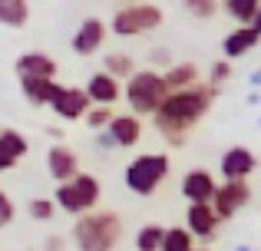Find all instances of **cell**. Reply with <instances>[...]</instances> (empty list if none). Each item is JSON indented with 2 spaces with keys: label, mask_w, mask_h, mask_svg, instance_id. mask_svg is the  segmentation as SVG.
I'll return each mask as SVG.
<instances>
[{
  "label": "cell",
  "mask_w": 261,
  "mask_h": 251,
  "mask_svg": "<svg viewBox=\"0 0 261 251\" xmlns=\"http://www.w3.org/2000/svg\"><path fill=\"white\" fill-rule=\"evenodd\" d=\"M215 96H218V90H212L208 83H195L192 90L169 93L166 103L159 106V113L152 116L155 132H159L169 146L182 149L185 142L192 139V132L198 129V123L208 116Z\"/></svg>",
  "instance_id": "1"
},
{
  "label": "cell",
  "mask_w": 261,
  "mask_h": 251,
  "mask_svg": "<svg viewBox=\"0 0 261 251\" xmlns=\"http://www.w3.org/2000/svg\"><path fill=\"white\" fill-rule=\"evenodd\" d=\"M126 232V221L113 208H96V212L83 215L73 221L70 245L76 251H116Z\"/></svg>",
  "instance_id": "2"
},
{
  "label": "cell",
  "mask_w": 261,
  "mask_h": 251,
  "mask_svg": "<svg viewBox=\"0 0 261 251\" xmlns=\"http://www.w3.org/2000/svg\"><path fill=\"white\" fill-rule=\"evenodd\" d=\"M172 172V159L166 152H142L136 155L133 162H126V172H122V182L133 195L139 199H149L162 188V182Z\"/></svg>",
  "instance_id": "3"
},
{
  "label": "cell",
  "mask_w": 261,
  "mask_h": 251,
  "mask_svg": "<svg viewBox=\"0 0 261 251\" xmlns=\"http://www.w3.org/2000/svg\"><path fill=\"white\" fill-rule=\"evenodd\" d=\"M122 96H126L129 113L142 119V116H155L159 113L169 90H166V79H162L159 70H136L133 79L122 83Z\"/></svg>",
  "instance_id": "4"
},
{
  "label": "cell",
  "mask_w": 261,
  "mask_h": 251,
  "mask_svg": "<svg viewBox=\"0 0 261 251\" xmlns=\"http://www.w3.org/2000/svg\"><path fill=\"white\" fill-rule=\"evenodd\" d=\"M166 23V10L159 4H122L119 10L113 13L109 20V33L122 40H136V37H146V33H155L159 26Z\"/></svg>",
  "instance_id": "5"
},
{
  "label": "cell",
  "mask_w": 261,
  "mask_h": 251,
  "mask_svg": "<svg viewBox=\"0 0 261 251\" xmlns=\"http://www.w3.org/2000/svg\"><path fill=\"white\" fill-rule=\"evenodd\" d=\"M99 195H102V182L96 179V175H89V172H80L73 182L57 185L53 205H57V212H66V215H73V218H83V215L99 208Z\"/></svg>",
  "instance_id": "6"
},
{
  "label": "cell",
  "mask_w": 261,
  "mask_h": 251,
  "mask_svg": "<svg viewBox=\"0 0 261 251\" xmlns=\"http://www.w3.org/2000/svg\"><path fill=\"white\" fill-rule=\"evenodd\" d=\"M251 185L248 182H218L215 199H212V212L218 215V221H231L245 205L251 202Z\"/></svg>",
  "instance_id": "7"
},
{
  "label": "cell",
  "mask_w": 261,
  "mask_h": 251,
  "mask_svg": "<svg viewBox=\"0 0 261 251\" xmlns=\"http://www.w3.org/2000/svg\"><path fill=\"white\" fill-rule=\"evenodd\" d=\"M80 172H83V169H80V155L73 152V146H66V142H53V146L46 149V175H50L57 185L73 182Z\"/></svg>",
  "instance_id": "8"
},
{
  "label": "cell",
  "mask_w": 261,
  "mask_h": 251,
  "mask_svg": "<svg viewBox=\"0 0 261 251\" xmlns=\"http://www.w3.org/2000/svg\"><path fill=\"white\" fill-rule=\"evenodd\" d=\"M258 169V155L245 146H231L222 152L218 159V172H222V182H248L251 172Z\"/></svg>",
  "instance_id": "9"
},
{
  "label": "cell",
  "mask_w": 261,
  "mask_h": 251,
  "mask_svg": "<svg viewBox=\"0 0 261 251\" xmlns=\"http://www.w3.org/2000/svg\"><path fill=\"white\" fill-rule=\"evenodd\" d=\"M109 40V23L99 17H86L83 23L76 26V33H73L70 46L76 57H96V53L102 50V43Z\"/></svg>",
  "instance_id": "10"
},
{
  "label": "cell",
  "mask_w": 261,
  "mask_h": 251,
  "mask_svg": "<svg viewBox=\"0 0 261 251\" xmlns=\"http://www.w3.org/2000/svg\"><path fill=\"white\" fill-rule=\"evenodd\" d=\"M182 199L189 205H212L215 199V188H218V179L208 172V169H189L182 175Z\"/></svg>",
  "instance_id": "11"
},
{
  "label": "cell",
  "mask_w": 261,
  "mask_h": 251,
  "mask_svg": "<svg viewBox=\"0 0 261 251\" xmlns=\"http://www.w3.org/2000/svg\"><path fill=\"white\" fill-rule=\"evenodd\" d=\"M50 109L57 113L63 123H83V116L89 113V96L83 86H60V93L53 96Z\"/></svg>",
  "instance_id": "12"
},
{
  "label": "cell",
  "mask_w": 261,
  "mask_h": 251,
  "mask_svg": "<svg viewBox=\"0 0 261 251\" xmlns=\"http://www.w3.org/2000/svg\"><path fill=\"white\" fill-rule=\"evenodd\" d=\"M60 63L50 57V53H20L17 63H13V73L17 79H57Z\"/></svg>",
  "instance_id": "13"
},
{
  "label": "cell",
  "mask_w": 261,
  "mask_h": 251,
  "mask_svg": "<svg viewBox=\"0 0 261 251\" xmlns=\"http://www.w3.org/2000/svg\"><path fill=\"white\" fill-rule=\"evenodd\" d=\"M185 228H189V235L195 241L208 245V241L218 235L222 221H218V215L212 212V205H189L185 208Z\"/></svg>",
  "instance_id": "14"
},
{
  "label": "cell",
  "mask_w": 261,
  "mask_h": 251,
  "mask_svg": "<svg viewBox=\"0 0 261 251\" xmlns=\"http://www.w3.org/2000/svg\"><path fill=\"white\" fill-rule=\"evenodd\" d=\"M83 90L89 96V106H106V109H113V106L122 99V83L113 79L109 73H102V70H96L93 76L86 79Z\"/></svg>",
  "instance_id": "15"
},
{
  "label": "cell",
  "mask_w": 261,
  "mask_h": 251,
  "mask_svg": "<svg viewBox=\"0 0 261 251\" xmlns=\"http://www.w3.org/2000/svg\"><path fill=\"white\" fill-rule=\"evenodd\" d=\"M106 135L113 139L116 149H133L142 142V119L133 113H116L113 123L106 126Z\"/></svg>",
  "instance_id": "16"
},
{
  "label": "cell",
  "mask_w": 261,
  "mask_h": 251,
  "mask_svg": "<svg viewBox=\"0 0 261 251\" xmlns=\"http://www.w3.org/2000/svg\"><path fill=\"white\" fill-rule=\"evenodd\" d=\"M27 152H30V142L20 129H0V175L10 172Z\"/></svg>",
  "instance_id": "17"
},
{
  "label": "cell",
  "mask_w": 261,
  "mask_h": 251,
  "mask_svg": "<svg viewBox=\"0 0 261 251\" xmlns=\"http://www.w3.org/2000/svg\"><path fill=\"white\" fill-rule=\"evenodd\" d=\"M258 43H261V37L251 26H231L228 33H225V40H222V53H225V60H242V57H248L251 50H258Z\"/></svg>",
  "instance_id": "18"
},
{
  "label": "cell",
  "mask_w": 261,
  "mask_h": 251,
  "mask_svg": "<svg viewBox=\"0 0 261 251\" xmlns=\"http://www.w3.org/2000/svg\"><path fill=\"white\" fill-rule=\"evenodd\" d=\"M162 79H166L169 93H182V90H192L195 83H202V73H198V63H192V60H175L162 73Z\"/></svg>",
  "instance_id": "19"
},
{
  "label": "cell",
  "mask_w": 261,
  "mask_h": 251,
  "mask_svg": "<svg viewBox=\"0 0 261 251\" xmlns=\"http://www.w3.org/2000/svg\"><path fill=\"white\" fill-rule=\"evenodd\" d=\"M60 86L63 83H57V79H23L20 93H23V99L30 106H50L53 96L60 93Z\"/></svg>",
  "instance_id": "20"
},
{
  "label": "cell",
  "mask_w": 261,
  "mask_h": 251,
  "mask_svg": "<svg viewBox=\"0 0 261 251\" xmlns=\"http://www.w3.org/2000/svg\"><path fill=\"white\" fill-rule=\"evenodd\" d=\"M30 23V0H0V26L20 30Z\"/></svg>",
  "instance_id": "21"
},
{
  "label": "cell",
  "mask_w": 261,
  "mask_h": 251,
  "mask_svg": "<svg viewBox=\"0 0 261 251\" xmlns=\"http://www.w3.org/2000/svg\"><path fill=\"white\" fill-rule=\"evenodd\" d=\"M218 4H222V13L235 20V26H251L255 13L261 10V0H218Z\"/></svg>",
  "instance_id": "22"
},
{
  "label": "cell",
  "mask_w": 261,
  "mask_h": 251,
  "mask_svg": "<svg viewBox=\"0 0 261 251\" xmlns=\"http://www.w3.org/2000/svg\"><path fill=\"white\" fill-rule=\"evenodd\" d=\"M136 70H139V66H136V60L129 57V53H109V57L102 60V73H109V76L119 79V83L133 79Z\"/></svg>",
  "instance_id": "23"
},
{
  "label": "cell",
  "mask_w": 261,
  "mask_h": 251,
  "mask_svg": "<svg viewBox=\"0 0 261 251\" xmlns=\"http://www.w3.org/2000/svg\"><path fill=\"white\" fill-rule=\"evenodd\" d=\"M162 238H166V225L149 221V225H142L139 232H136V251H159Z\"/></svg>",
  "instance_id": "24"
},
{
  "label": "cell",
  "mask_w": 261,
  "mask_h": 251,
  "mask_svg": "<svg viewBox=\"0 0 261 251\" xmlns=\"http://www.w3.org/2000/svg\"><path fill=\"white\" fill-rule=\"evenodd\" d=\"M192 248H195V238L189 235V228L172 225V228H166V238H162L159 251H192Z\"/></svg>",
  "instance_id": "25"
},
{
  "label": "cell",
  "mask_w": 261,
  "mask_h": 251,
  "mask_svg": "<svg viewBox=\"0 0 261 251\" xmlns=\"http://www.w3.org/2000/svg\"><path fill=\"white\" fill-rule=\"evenodd\" d=\"M185 13L195 20H215L218 13H222V4L218 0H182Z\"/></svg>",
  "instance_id": "26"
},
{
  "label": "cell",
  "mask_w": 261,
  "mask_h": 251,
  "mask_svg": "<svg viewBox=\"0 0 261 251\" xmlns=\"http://www.w3.org/2000/svg\"><path fill=\"white\" fill-rule=\"evenodd\" d=\"M27 215H30L33 221H53L57 218V205H53V199H46V195H37V199L27 202Z\"/></svg>",
  "instance_id": "27"
},
{
  "label": "cell",
  "mask_w": 261,
  "mask_h": 251,
  "mask_svg": "<svg viewBox=\"0 0 261 251\" xmlns=\"http://www.w3.org/2000/svg\"><path fill=\"white\" fill-rule=\"evenodd\" d=\"M205 83H208L212 90L222 93V86L231 83V63H228V60H215V63L208 66V76H205Z\"/></svg>",
  "instance_id": "28"
},
{
  "label": "cell",
  "mask_w": 261,
  "mask_h": 251,
  "mask_svg": "<svg viewBox=\"0 0 261 251\" xmlns=\"http://www.w3.org/2000/svg\"><path fill=\"white\" fill-rule=\"evenodd\" d=\"M113 116H116V113L106 109V106H89V113L83 116V123L93 129V132H106V126L113 123Z\"/></svg>",
  "instance_id": "29"
},
{
  "label": "cell",
  "mask_w": 261,
  "mask_h": 251,
  "mask_svg": "<svg viewBox=\"0 0 261 251\" xmlns=\"http://www.w3.org/2000/svg\"><path fill=\"white\" fill-rule=\"evenodd\" d=\"M13 218H17V205H13L10 192H7V188L0 185V232L13 225Z\"/></svg>",
  "instance_id": "30"
},
{
  "label": "cell",
  "mask_w": 261,
  "mask_h": 251,
  "mask_svg": "<svg viewBox=\"0 0 261 251\" xmlns=\"http://www.w3.org/2000/svg\"><path fill=\"white\" fill-rule=\"evenodd\" d=\"M149 60H152V63H162V66H166V70H169V66L175 63V60H172V53H169L166 46H155V50L149 53Z\"/></svg>",
  "instance_id": "31"
},
{
  "label": "cell",
  "mask_w": 261,
  "mask_h": 251,
  "mask_svg": "<svg viewBox=\"0 0 261 251\" xmlns=\"http://www.w3.org/2000/svg\"><path fill=\"white\" fill-rule=\"evenodd\" d=\"M66 245H70L66 235H50V238L43 241V251H66Z\"/></svg>",
  "instance_id": "32"
},
{
  "label": "cell",
  "mask_w": 261,
  "mask_h": 251,
  "mask_svg": "<svg viewBox=\"0 0 261 251\" xmlns=\"http://www.w3.org/2000/svg\"><path fill=\"white\" fill-rule=\"evenodd\" d=\"M96 146H102V149H116V146H113V139H109L106 132H99V142H96Z\"/></svg>",
  "instance_id": "33"
},
{
  "label": "cell",
  "mask_w": 261,
  "mask_h": 251,
  "mask_svg": "<svg viewBox=\"0 0 261 251\" xmlns=\"http://www.w3.org/2000/svg\"><path fill=\"white\" fill-rule=\"evenodd\" d=\"M251 30H255V33H258V37H261V10L255 13V20H251Z\"/></svg>",
  "instance_id": "34"
},
{
  "label": "cell",
  "mask_w": 261,
  "mask_h": 251,
  "mask_svg": "<svg viewBox=\"0 0 261 251\" xmlns=\"http://www.w3.org/2000/svg\"><path fill=\"white\" fill-rule=\"evenodd\" d=\"M192 251H215V248H208V245H195Z\"/></svg>",
  "instance_id": "35"
},
{
  "label": "cell",
  "mask_w": 261,
  "mask_h": 251,
  "mask_svg": "<svg viewBox=\"0 0 261 251\" xmlns=\"http://www.w3.org/2000/svg\"><path fill=\"white\" fill-rule=\"evenodd\" d=\"M122 4H139V0H122Z\"/></svg>",
  "instance_id": "36"
}]
</instances>
